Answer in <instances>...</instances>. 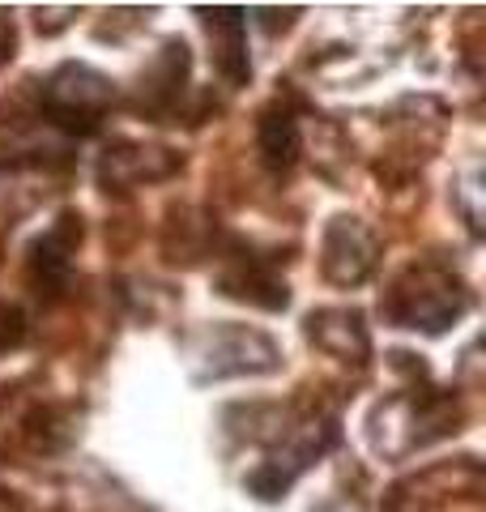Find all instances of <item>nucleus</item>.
Instances as JSON below:
<instances>
[{
  "instance_id": "1",
  "label": "nucleus",
  "mask_w": 486,
  "mask_h": 512,
  "mask_svg": "<svg viewBox=\"0 0 486 512\" xmlns=\"http://www.w3.org/2000/svg\"><path fill=\"white\" fill-rule=\"evenodd\" d=\"M469 308V291L440 265H410L384 295V316L401 329L444 333Z\"/></svg>"
},
{
  "instance_id": "2",
  "label": "nucleus",
  "mask_w": 486,
  "mask_h": 512,
  "mask_svg": "<svg viewBox=\"0 0 486 512\" xmlns=\"http://www.w3.org/2000/svg\"><path fill=\"white\" fill-rule=\"evenodd\" d=\"M188 355L197 367V380H226V376H265L282 367L278 342L261 329H243V325H214L201 329L188 342Z\"/></svg>"
},
{
  "instance_id": "3",
  "label": "nucleus",
  "mask_w": 486,
  "mask_h": 512,
  "mask_svg": "<svg viewBox=\"0 0 486 512\" xmlns=\"http://www.w3.org/2000/svg\"><path fill=\"white\" fill-rule=\"evenodd\" d=\"M111 99L116 90L90 64H64L43 82V116L69 133H94Z\"/></svg>"
},
{
  "instance_id": "4",
  "label": "nucleus",
  "mask_w": 486,
  "mask_h": 512,
  "mask_svg": "<svg viewBox=\"0 0 486 512\" xmlns=\"http://www.w3.org/2000/svg\"><path fill=\"white\" fill-rule=\"evenodd\" d=\"M320 269L324 278L337 286H354L376 269V239L367 227H359L354 218H333L324 231V248H320Z\"/></svg>"
},
{
  "instance_id": "5",
  "label": "nucleus",
  "mask_w": 486,
  "mask_h": 512,
  "mask_svg": "<svg viewBox=\"0 0 486 512\" xmlns=\"http://www.w3.org/2000/svg\"><path fill=\"white\" fill-rule=\"evenodd\" d=\"M81 244V218L64 214L52 231H47L35 248H30V282L39 286V295H60V286L69 282V256Z\"/></svg>"
},
{
  "instance_id": "6",
  "label": "nucleus",
  "mask_w": 486,
  "mask_h": 512,
  "mask_svg": "<svg viewBox=\"0 0 486 512\" xmlns=\"http://www.w3.org/2000/svg\"><path fill=\"white\" fill-rule=\"evenodd\" d=\"M307 338H312L320 350H329L337 359H354L363 363L367 359V329H363V316L350 312V308H329V312H312L307 316Z\"/></svg>"
},
{
  "instance_id": "7",
  "label": "nucleus",
  "mask_w": 486,
  "mask_h": 512,
  "mask_svg": "<svg viewBox=\"0 0 486 512\" xmlns=\"http://www.w3.org/2000/svg\"><path fill=\"white\" fill-rule=\"evenodd\" d=\"M205 13V26H209V35L218 39L214 47V60H218V69L222 77L231 86H243L248 82V73H252V64H248V39H243V18L248 13L243 9H201Z\"/></svg>"
},
{
  "instance_id": "8",
  "label": "nucleus",
  "mask_w": 486,
  "mask_h": 512,
  "mask_svg": "<svg viewBox=\"0 0 486 512\" xmlns=\"http://www.w3.org/2000/svg\"><path fill=\"white\" fill-rule=\"evenodd\" d=\"M184 73H188V47L171 39L162 47V56L150 64V73H141V99L150 103V111H167L175 99H180Z\"/></svg>"
},
{
  "instance_id": "9",
  "label": "nucleus",
  "mask_w": 486,
  "mask_h": 512,
  "mask_svg": "<svg viewBox=\"0 0 486 512\" xmlns=\"http://www.w3.org/2000/svg\"><path fill=\"white\" fill-rule=\"evenodd\" d=\"M261 154L269 167H282V171L295 163V154H299V124L282 103L261 111Z\"/></svg>"
},
{
  "instance_id": "10",
  "label": "nucleus",
  "mask_w": 486,
  "mask_h": 512,
  "mask_svg": "<svg viewBox=\"0 0 486 512\" xmlns=\"http://www.w3.org/2000/svg\"><path fill=\"white\" fill-rule=\"evenodd\" d=\"M22 333H26L22 312H18V308H9V303H0V355H5L9 346H18V342H22Z\"/></svg>"
},
{
  "instance_id": "11",
  "label": "nucleus",
  "mask_w": 486,
  "mask_h": 512,
  "mask_svg": "<svg viewBox=\"0 0 486 512\" xmlns=\"http://www.w3.org/2000/svg\"><path fill=\"white\" fill-rule=\"evenodd\" d=\"M13 43H18V30H13L9 18H0V64L13 56Z\"/></svg>"
},
{
  "instance_id": "12",
  "label": "nucleus",
  "mask_w": 486,
  "mask_h": 512,
  "mask_svg": "<svg viewBox=\"0 0 486 512\" xmlns=\"http://www.w3.org/2000/svg\"><path fill=\"white\" fill-rule=\"evenodd\" d=\"M316 512H359L354 504H342V500H329V504H320Z\"/></svg>"
}]
</instances>
